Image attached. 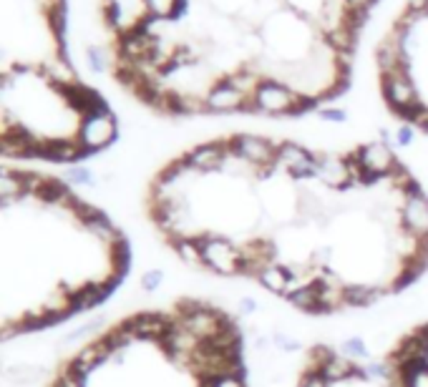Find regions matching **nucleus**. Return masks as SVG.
<instances>
[{
    "instance_id": "obj_1",
    "label": "nucleus",
    "mask_w": 428,
    "mask_h": 387,
    "mask_svg": "<svg viewBox=\"0 0 428 387\" xmlns=\"http://www.w3.org/2000/svg\"><path fill=\"white\" fill-rule=\"evenodd\" d=\"M252 98L257 103V111L268 113V116H300V113H305V108L315 106L312 98H305L287 83L272 78H260Z\"/></svg>"
},
{
    "instance_id": "obj_2",
    "label": "nucleus",
    "mask_w": 428,
    "mask_h": 387,
    "mask_svg": "<svg viewBox=\"0 0 428 387\" xmlns=\"http://www.w3.org/2000/svg\"><path fill=\"white\" fill-rule=\"evenodd\" d=\"M199 244H202V257L204 267L217 274H242V264H245V257H242V247H237L230 237H220V234H202L199 237Z\"/></svg>"
},
{
    "instance_id": "obj_3",
    "label": "nucleus",
    "mask_w": 428,
    "mask_h": 387,
    "mask_svg": "<svg viewBox=\"0 0 428 387\" xmlns=\"http://www.w3.org/2000/svg\"><path fill=\"white\" fill-rule=\"evenodd\" d=\"M174 322L182 324L184 329H189L192 334H197L199 340L204 342V340L217 337V334L225 329V324L230 322V319H227L222 312H217V309H209L199 302H182V307H179V314L174 317Z\"/></svg>"
},
{
    "instance_id": "obj_4",
    "label": "nucleus",
    "mask_w": 428,
    "mask_h": 387,
    "mask_svg": "<svg viewBox=\"0 0 428 387\" xmlns=\"http://www.w3.org/2000/svg\"><path fill=\"white\" fill-rule=\"evenodd\" d=\"M116 133H118V123L113 118V113L106 108V111L83 116L78 128V143L83 146L86 154H93V151L108 149L116 141Z\"/></svg>"
},
{
    "instance_id": "obj_5",
    "label": "nucleus",
    "mask_w": 428,
    "mask_h": 387,
    "mask_svg": "<svg viewBox=\"0 0 428 387\" xmlns=\"http://www.w3.org/2000/svg\"><path fill=\"white\" fill-rule=\"evenodd\" d=\"M355 161H358L360 174L365 176V181L391 176L393 171L398 169L396 154H393L391 143H385V141H373V143L360 146L358 154H355Z\"/></svg>"
},
{
    "instance_id": "obj_6",
    "label": "nucleus",
    "mask_w": 428,
    "mask_h": 387,
    "mask_svg": "<svg viewBox=\"0 0 428 387\" xmlns=\"http://www.w3.org/2000/svg\"><path fill=\"white\" fill-rule=\"evenodd\" d=\"M275 166L285 169L292 179H297V181L317 179V156L310 154L307 149H302L300 143H292V141L277 143Z\"/></svg>"
},
{
    "instance_id": "obj_7",
    "label": "nucleus",
    "mask_w": 428,
    "mask_h": 387,
    "mask_svg": "<svg viewBox=\"0 0 428 387\" xmlns=\"http://www.w3.org/2000/svg\"><path fill=\"white\" fill-rule=\"evenodd\" d=\"M401 229L416 234V237H428V197L421 191V186L413 181L403 191L401 204Z\"/></svg>"
},
{
    "instance_id": "obj_8",
    "label": "nucleus",
    "mask_w": 428,
    "mask_h": 387,
    "mask_svg": "<svg viewBox=\"0 0 428 387\" xmlns=\"http://www.w3.org/2000/svg\"><path fill=\"white\" fill-rule=\"evenodd\" d=\"M230 149L235 151L240 159H245L252 166H272L275 156H277V146H275L270 138L255 136V133H237L230 138Z\"/></svg>"
},
{
    "instance_id": "obj_9",
    "label": "nucleus",
    "mask_w": 428,
    "mask_h": 387,
    "mask_svg": "<svg viewBox=\"0 0 428 387\" xmlns=\"http://www.w3.org/2000/svg\"><path fill=\"white\" fill-rule=\"evenodd\" d=\"M383 96L385 103L398 113V116H408L413 108L421 106L418 91L408 73H396V76H383Z\"/></svg>"
},
{
    "instance_id": "obj_10",
    "label": "nucleus",
    "mask_w": 428,
    "mask_h": 387,
    "mask_svg": "<svg viewBox=\"0 0 428 387\" xmlns=\"http://www.w3.org/2000/svg\"><path fill=\"white\" fill-rule=\"evenodd\" d=\"M250 98L252 96L245 93L242 88H237L230 78H225L222 83H217L207 96H204V101H207V111H212V113L245 111V106H247Z\"/></svg>"
},
{
    "instance_id": "obj_11",
    "label": "nucleus",
    "mask_w": 428,
    "mask_h": 387,
    "mask_svg": "<svg viewBox=\"0 0 428 387\" xmlns=\"http://www.w3.org/2000/svg\"><path fill=\"white\" fill-rule=\"evenodd\" d=\"M315 156H317V181H322L327 189H348L350 184H355L350 159H340V156H330V154H315Z\"/></svg>"
},
{
    "instance_id": "obj_12",
    "label": "nucleus",
    "mask_w": 428,
    "mask_h": 387,
    "mask_svg": "<svg viewBox=\"0 0 428 387\" xmlns=\"http://www.w3.org/2000/svg\"><path fill=\"white\" fill-rule=\"evenodd\" d=\"M174 324V319H169L166 314L159 312H139L131 319H126V327L139 337V340H156L161 342L169 327Z\"/></svg>"
},
{
    "instance_id": "obj_13",
    "label": "nucleus",
    "mask_w": 428,
    "mask_h": 387,
    "mask_svg": "<svg viewBox=\"0 0 428 387\" xmlns=\"http://www.w3.org/2000/svg\"><path fill=\"white\" fill-rule=\"evenodd\" d=\"M225 156H227V143L222 141H209L202 143L197 149L189 151L184 159L189 161V166L199 171V174H209V171H220L222 164H225Z\"/></svg>"
},
{
    "instance_id": "obj_14",
    "label": "nucleus",
    "mask_w": 428,
    "mask_h": 387,
    "mask_svg": "<svg viewBox=\"0 0 428 387\" xmlns=\"http://www.w3.org/2000/svg\"><path fill=\"white\" fill-rule=\"evenodd\" d=\"M3 377H6V382H11L16 387H31L38 385L46 377V367L33 365V362H13V365L6 367Z\"/></svg>"
},
{
    "instance_id": "obj_15",
    "label": "nucleus",
    "mask_w": 428,
    "mask_h": 387,
    "mask_svg": "<svg viewBox=\"0 0 428 387\" xmlns=\"http://www.w3.org/2000/svg\"><path fill=\"white\" fill-rule=\"evenodd\" d=\"M255 279L260 282V287H263V289H268L270 294H277V297H282L285 289H287L290 274H287V269H285V264L272 262V264H265L263 269L257 272Z\"/></svg>"
},
{
    "instance_id": "obj_16",
    "label": "nucleus",
    "mask_w": 428,
    "mask_h": 387,
    "mask_svg": "<svg viewBox=\"0 0 428 387\" xmlns=\"http://www.w3.org/2000/svg\"><path fill=\"white\" fill-rule=\"evenodd\" d=\"M383 287H370V284H345V302L348 307H370L383 297Z\"/></svg>"
},
{
    "instance_id": "obj_17",
    "label": "nucleus",
    "mask_w": 428,
    "mask_h": 387,
    "mask_svg": "<svg viewBox=\"0 0 428 387\" xmlns=\"http://www.w3.org/2000/svg\"><path fill=\"white\" fill-rule=\"evenodd\" d=\"M287 302L292 304L295 309H300V312L320 314V287H317V282H315V284L302 287V289H300V292H295Z\"/></svg>"
},
{
    "instance_id": "obj_18",
    "label": "nucleus",
    "mask_w": 428,
    "mask_h": 387,
    "mask_svg": "<svg viewBox=\"0 0 428 387\" xmlns=\"http://www.w3.org/2000/svg\"><path fill=\"white\" fill-rule=\"evenodd\" d=\"M171 247L177 249L179 259L189 267H204V257H202V244H199V237H187V239H177L171 242Z\"/></svg>"
},
{
    "instance_id": "obj_19",
    "label": "nucleus",
    "mask_w": 428,
    "mask_h": 387,
    "mask_svg": "<svg viewBox=\"0 0 428 387\" xmlns=\"http://www.w3.org/2000/svg\"><path fill=\"white\" fill-rule=\"evenodd\" d=\"M182 3L184 0H144L146 13L156 21H171L182 11Z\"/></svg>"
},
{
    "instance_id": "obj_20",
    "label": "nucleus",
    "mask_w": 428,
    "mask_h": 387,
    "mask_svg": "<svg viewBox=\"0 0 428 387\" xmlns=\"http://www.w3.org/2000/svg\"><path fill=\"white\" fill-rule=\"evenodd\" d=\"M340 352L345 357H350V360H368L370 362V350L368 345H365L363 337H348V340L340 342Z\"/></svg>"
},
{
    "instance_id": "obj_21",
    "label": "nucleus",
    "mask_w": 428,
    "mask_h": 387,
    "mask_svg": "<svg viewBox=\"0 0 428 387\" xmlns=\"http://www.w3.org/2000/svg\"><path fill=\"white\" fill-rule=\"evenodd\" d=\"M66 179L78 186H96V176H93L91 169H86V166H73V169H68L66 171Z\"/></svg>"
},
{
    "instance_id": "obj_22",
    "label": "nucleus",
    "mask_w": 428,
    "mask_h": 387,
    "mask_svg": "<svg viewBox=\"0 0 428 387\" xmlns=\"http://www.w3.org/2000/svg\"><path fill=\"white\" fill-rule=\"evenodd\" d=\"M401 377V385L403 387H428V367H418V370H411L406 375H398Z\"/></svg>"
},
{
    "instance_id": "obj_23",
    "label": "nucleus",
    "mask_w": 428,
    "mask_h": 387,
    "mask_svg": "<svg viewBox=\"0 0 428 387\" xmlns=\"http://www.w3.org/2000/svg\"><path fill=\"white\" fill-rule=\"evenodd\" d=\"M161 282H164V272L161 269H149V272H144L141 274V279H139V287L144 289V292H156L161 287Z\"/></svg>"
},
{
    "instance_id": "obj_24",
    "label": "nucleus",
    "mask_w": 428,
    "mask_h": 387,
    "mask_svg": "<svg viewBox=\"0 0 428 387\" xmlns=\"http://www.w3.org/2000/svg\"><path fill=\"white\" fill-rule=\"evenodd\" d=\"M202 387H245V375H222L214 380H202Z\"/></svg>"
},
{
    "instance_id": "obj_25",
    "label": "nucleus",
    "mask_w": 428,
    "mask_h": 387,
    "mask_svg": "<svg viewBox=\"0 0 428 387\" xmlns=\"http://www.w3.org/2000/svg\"><path fill=\"white\" fill-rule=\"evenodd\" d=\"M272 345L277 347V350H282V352H297L300 347V342L295 340V337H290V332H275L272 334Z\"/></svg>"
},
{
    "instance_id": "obj_26",
    "label": "nucleus",
    "mask_w": 428,
    "mask_h": 387,
    "mask_svg": "<svg viewBox=\"0 0 428 387\" xmlns=\"http://www.w3.org/2000/svg\"><path fill=\"white\" fill-rule=\"evenodd\" d=\"M365 375H368V380L385 382V380H388V365H383V362H373V360H370L368 365H365Z\"/></svg>"
},
{
    "instance_id": "obj_27",
    "label": "nucleus",
    "mask_w": 428,
    "mask_h": 387,
    "mask_svg": "<svg viewBox=\"0 0 428 387\" xmlns=\"http://www.w3.org/2000/svg\"><path fill=\"white\" fill-rule=\"evenodd\" d=\"M317 116L322 118V121H330V123H342L345 118H348V113L340 111V108H320L317 111Z\"/></svg>"
},
{
    "instance_id": "obj_28",
    "label": "nucleus",
    "mask_w": 428,
    "mask_h": 387,
    "mask_svg": "<svg viewBox=\"0 0 428 387\" xmlns=\"http://www.w3.org/2000/svg\"><path fill=\"white\" fill-rule=\"evenodd\" d=\"M300 387H330V385H327L325 377H322L320 372L310 370L305 377H302V382H300Z\"/></svg>"
},
{
    "instance_id": "obj_29",
    "label": "nucleus",
    "mask_w": 428,
    "mask_h": 387,
    "mask_svg": "<svg viewBox=\"0 0 428 387\" xmlns=\"http://www.w3.org/2000/svg\"><path fill=\"white\" fill-rule=\"evenodd\" d=\"M88 66H91L93 73H101V71L106 68V63H103V56H101V51H98V48H91V51H88Z\"/></svg>"
},
{
    "instance_id": "obj_30",
    "label": "nucleus",
    "mask_w": 428,
    "mask_h": 387,
    "mask_svg": "<svg viewBox=\"0 0 428 387\" xmlns=\"http://www.w3.org/2000/svg\"><path fill=\"white\" fill-rule=\"evenodd\" d=\"M237 309H240L245 317H252V314L260 309V304H257V299H252V297H242L240 302H237Z\"/></svg>"
},
{
    "instance_id": "obj_31",
    "label": "nucleus",
    "mask_w": 428,
    "mask_h": 387,
    "mask_svg": "<svg viewBox=\"0 0 428 387\" xmlns=\"http://www.w3.org/2000/svg\"><path fill=\"white\" fill-rule=\"evenodd\" d=\"M396 143L398 146H411L413 143V128L411 126H401L396 131Z\"/></svg>"
},
{
    "instance_id": "obj_32",
    "label": "nucleus",
    "mask_w": 428,
    "mask_h": 387,
    "mask_svg": "<svg viewBox=\"0 0 428 387\" xmlns=\"http://www.w3.org/2000/svg\"><path fill=\"white\" fill-rule=\"evenodd\" d=\"M370 3H373V0H345V6H348L350 11H358V13H363Z\"/></svg>"
},
{
    "instance_id": "obj_33",
    "label": "nucleus",
    "mask_w": 428,
    "mask_h": 387,
    "mask_svg": "<svg viewBox=\"0 0 428 387\" xmlns=\"http://www.w3.org/2000/svg\"><path fill=\"white\" fill-rule=\"evenodd\" d=\"M426 367H428V347H426Z\"/></svg>"
}]
</instances>
